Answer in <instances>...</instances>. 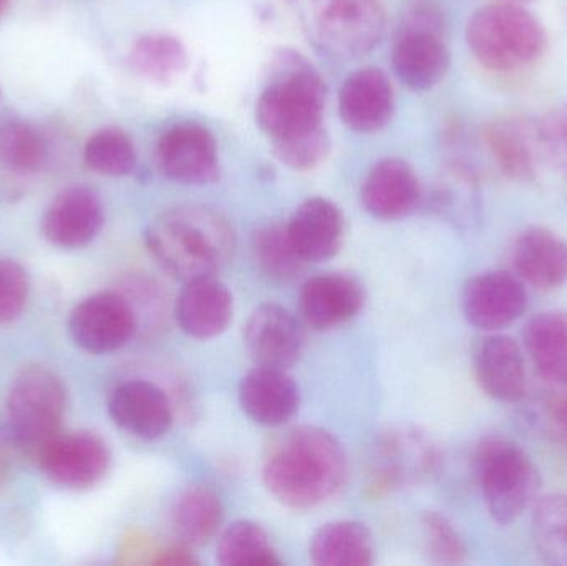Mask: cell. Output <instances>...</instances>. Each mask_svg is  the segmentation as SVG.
<instances>
[{
	"mask_svg": "<svg viewBox=\"0 0 567 566\" xmlns=\"http://www.w3.org/2000/svg\"><path fill=\"white\" fill-rule=\"evenodd\" d=\"M363 301L362 285L352 276L337 272L313 276L300 289V318L309 328L327 331L355 318Z\"/></svg>",
	"mask_w": 567,
	"mask_h": 566,
	"instance_id": "17",
	"label": "cell"
},
{
	"mask_svg": "<svg viewBox=\"0 0 567 566\" xmlns=\"http://www.w3.org/2000/svg\"><path fill=\"white\" fill-rule=\"evenodd\" d=\"M216 560L223 566L281 565L268 534L249 521L235 522L223 532Z\"/></svg>",
	"mask_w": 567,
	"mask_h": 566,
	"instance_id": "32",
	"label": "cell"
},
{
	"mask_svg": "<svg viewBox=\"0 0 567 566\" xmlns=\"http://www.w3.org/2000/svg\"><path fill=\"white\" fill-rule=\"evenodd\" d=\"M276 158L296 172H309L319 166L330 152V136L326 126L309 135L272 145Z\"/></svg>",
	"mask_w": 567,
	"mask_h": 566,
	"instance_id": "36",
	"label": "cell"
},
{
	"mask_svg": "<svg viewBox=\"0 0 567 566\" xmlns=\"http://www.w3.org/2000/svg\"><path fill=\"white\" fill-rule=\"evenodd\" d=\"M473 369L482 391L495 401L516 404L528 394L525 352L509 336L483 338L473 352Z\"/></svg>",
	"mask_w": 567,
	"mask_h": 566,
	"instance_id": "14",
	"label": "cell"
},
{
	"mask_svg": "<svg viewBox=\"0 0 567 566\" xmlns=\"http://www.w3.org/2000/svg\"><path fill=\"white\" fill-rule=\"evenodd\" d=\"M138 328L132 302L120 292L89 296L73 308L69 318L72 341L90 354H109L128 344Z\"/></svg>",
	"mask_w": 567,
	"mask_h": 566,
	"instance_id": "9",
	"label": "cell"
},
{
	"mask_svg": "<svg viewBox=\"0 0 567 566\" xmlns=\"http://www.w3.org/2000/svg\"><path fill=\"white\" fill-rule=\"evenodd\" d=\"M252 251L261 271L275 281H292L306 269L307 263L293 248L286 225L275 223L258 229Z\"/></svg>",
	"mask_w": 567,
	"mask_h": 566,
	"instance_id": "33",
	"label": "cell"
},
{
	"mask_svg": "<svg viewBox=\"0 0 567 566\" xmlns=\"http://www.w3.org/2000/svg\"><path fill=\"white\" fill-rule=\"evenodd\" d=\"M65 388L45 368L23 369L7 395V439L30 461H39L60 434L65 414Z\"/></svg>",
	"mask_w": 567,
	"mask_h": 566,
	"instance_id": "6",
	"label": "cell"
},
{
	"mask_svg": "<svg viewBox=\"0 0 567 566\" xmlns=\"http://www.w3.org/2000/svg\"><path fill=\"white\" fill-rule=\"evenodd\" d=\"M513 272L538 291H555L567 282V241L542 226L519 233L512 248Z\"/></svg>",
	"mask_w": 567,
	"mask_h": 566,
	"instance_id": "19",
	"label": "cell"
},
{
	"mask_svg": "<svg viewBox=\"0 0 567 566\" xmlns=\"http://www.w3.org/2000/svg\"><path fill=\"white\" fill-rule=\"evenodd\" d=\"M156 159L166 178L183 185H209L219 176L215 136L198 123H179L163 133Z\"/></svg>",
	"mask_w": 567,
	"mask_h": 566,
	"instance_id": "12",
	"label": "cell"
},
{
	"mask_svg": "<svg viewBox=\"0 0 567 566\" xmlns=\"http://www.w3.org/2000/svg\"><path fill=\"white\" fill-rule=\"evenodd\" d=\"M225 518L221 497L208 485H192L176 498L172 527L186 547H202L215 538Z\"/></svg>",
	"mask_w": 567,
	"mask_h": 566,
	"instance_id": "27",
	"label": "cell"
},
{
	"mask_svg": "<svg viewBox=\"0 0 567 566\" xmlns=\"http://www.w3.org/2000/svg\"><path fill=\"white\" fill-rule=\"evenodd\" d=\"M155 564L158 565H195L198 564L195 557H193L189 547L186 545H179V547L166 548L165 552L158 555Z\"/></svg>",
	"mask_w": 567,
	"mask_h": 566,
	"instance_id": "40",
	"label": "cell"
},
{
	"mask_svg": "<svg viewBox=\"0 0 567 566\" xmlns=\"http://www.w3.org/2000/svg\"><path fill=\"white\" fill-rule=\"evenodd\" d=\"M392 63L400 82L415 92H426L445 79L450 52L442 33L406 29L393 49Z\"/></svg>",
	"mask_w": 567,
	"mask_h": 566,
	"instance_id": "24",
	"label": "cell"
},
{
	"mask_svg": "<svg viewBox=\"0 0 567 566\" xmlns=\"http://www.w3.org/2000/svg\"><path fill=\"white\" fill-rule=\"evenodd\" d=\"M466 42L483 66L508 73L533 65L543 55L546 33L539 20L518 3H489L470 19Z\"/></svg>",
	"mask_w": 567,
	"mask_h": 566,
	"instance_id": "5",
	"label": "cell"
},
{
	"mask_svg": "<svg viewBox=\"0 0 567 566\" xmlns=\"http://www.w3.org/2000/svg\"><path fill=\"white\" fill-rule=\"evenodd\" d=\"M105 222L102 199L86 186H70L60 192L42 216L43 238L62 249L90 245Z\"/></svg>",
	"mask_w": 567,
	"mask_h": 566,
	"instance_id": "13",
	"label": "cell"
},
{
	"mask_svg": "<svg viewBox=\"0 0 567 566\" xmlns=\"http://www.w3.org/2000/svg\"><path fill=\"white\" fill-rule=\"evenodd\" d=\"M132 66L143 79L155 83L173 82L188 66V52L178 39L172 35L142 37L133 45Z\"/></svg>",
	"mask_w": 567,
	"mask_h": 566,
	"instance_id": "30",
	"label": "cell"
},
{
	"mask_svg": "<svg viewBox=\"0 0 567 566\" xmlns=\"http://www.w3.org/2000/svg\"><path fill=\"white\" fill-rule=\"evenodd\" d=\"M245 341L256 364L287 369L302 354V326L282 306L266 302L249 316Z\"/></svg>",
	"mask_w": 567,
	"mask_h": 566,
	"instance_id": "15",
	"label": "cell"
},
{
	"mask_svg": "<svg viewBox=\"0 0 567 566\" xmlns=\"http://www.w3.org/2000/svg\"><path fill=\"white\" fill-rule=\"evenodd\" d=\"M513 2H525V0H513Z\"/></svg>",
	"mask_w": 567,
	"mask_h": 566,
	"instance_id": "43",
	"label": "cell"
},
{
	"mask_svg": "<svg viewBox=\"0 0 567 566\" xmlns=\"http://www.w3.org/2000/svg\"><path fill=\"white\" fill-rule=\"evenodd\" d=\"M532 535L546 565L567 566V494H549L536 502Z\"/></svg>",
	"mask_w": 567,
	"mask_h": 566,
	"instance_id": "31",
	"label": "cell"
},
{
	"mask_svg": "<svg viewBox=\"0 0 567 566\" xmlns=\"http://www.w3.org/2000/svg\"><path fill=\"white\" fill-rule=\"evenodd\" d=\"M7 475V459L6 454H3L2 449H0V484H2L3 478Z\"/></svg>",
	"mask_w": 567,
	"mask_h": 566,
	"instance_id": "41",
	"label": "cell"
},
{
	"mask_svg": "<svg viewBox=\"0 0 567 566\" xmlns=\"http://www.w3.org/2000/svg\"><path fill=\"white\" fill-rule=\"evenodd\" d=\"M299 388L286 369L258 366L239 385L243 411L266 428H279L292 419L299 409Z\"/></svg>",
	"mask_w": 567,
	"mask_h": 566,
	"instance_id": "22",
	"label": "cell"
},
{
	"mask_svg": "<svg viewBox=\"0 0 567 566\" xmlns=\"http://www.w3.org/2000/svg\"><path fill=\"white\" fill-rule=\"evenodd\" d=\"M310 19L323 49L342 59L372 52L385 33L380 0H310Z\"/></svg>",
	"mask_w": 567,
	"mask_h": 566,
	"instance_id": "7",
	"label": "cell"
},
{
	"mask_svg": "<svg viewBox=\"0 0 567 566\" xmlns=\"http://www.w3.org/2000/svg\"><path fill=\"white\" fill-rule=\"evenodd\" d=\"M360 199L373 218L396 222L419 208L422 188L409 163L383 159L363 179Z\"/></svg>",
	"mask_w": 567,
	"mask_h": 566,
	"instance_id": "18",
	"label": "cell"
},
{
	"mask_svg": "<svg viewBox=\"0 0 567 566\" xmlns=\"http://www.w3.org/2000/svg\"><path fill=\"white\" fill-rule=\"evenodd\" d=\"M339 109L342 122L353 132H379L395 110L389 76L373 66L352 73L340 90Z\"/></svg>",
	"mask_w": 567,
	"mask_h": 566,
	"instance_id": "20",
	"label": "cell"
},
{
	"mask_svg": "<svg viewBox=\"0 0 567 566\" xmlns=\"http://www.w3.org/2000/svg\"><path fill=\"white\" fill-rule=\"evenodd\" d=\"M112 454L100 435L92 432H60L37 464L50 482L70 491H85L99 484L110 469Z\"/></svg>",
	"mask_w": 567,
	"mask_h": 566,
	"instance_id": "10",
	"label": "cell"
},
{
	"mask_svg": "<svg viewBox=\"0 0 567 566\" xmlns=\"http://www.w3.org/2000/svg\"><path fill=\"white\" fill-rule=\"evenodd\" d=\"M442 454L425 432L413 428H392L382 432L370 459L372 488L377 495L420 484L435 475Z\"/></svg>",
	"mask_w": 567,
	"mask_h": 566,
	"instance_id": "8",
	"label": "cell"
},
{
	"mask_svg": "<svg viewBox=\"0 0 567 566\" xmlns=\"http://www.w3.org/2000/svg\"><path fill=\"white\" fill-rule=\"evenodd\" d=\"M145 238L156 263L185 285L215 276L228 265L236 246L228 219L199 205L166 209L150 223Z\"/></svg>",
	"mask_w": 567,
	"mask_h": 566,
	"instance_id": "2",
	"label": "cell"
},
{
	"mask_svg": "<svg viewBox=\"0 0 567 566\" xmlns=\"http://www.w3.org/2000/svg\"><path fill=\"white\" fill-rule=\"evenodd\" d=\"M536 130L542 155L556 172L567 176V103L551 110Z\"/></svg>",
	"mask_w": 567,
	"mask_h": 566,
	"instance_id": "37",
	"label": "cell"
},
{
	"mask_svg": "<svg viewBox=\"0 0 567 566\" xmlns=\"http://www.w3.org/2000/svg\"><path fill=\"white\" fill-rule=\"evenodd\" d=\"M29 291L25 269L12 259H0V325L12 322L22 315Z\"/></svg>",
	"mask_w": 567,
	"mask_h": 566,
	"instance_id": "38",
	"label": "cell"
},
{
	"mask_svg": "<svg viewBox=\"0 0 567 566\" xmlns=\"http://www.w3.org/2000/svg\"><path fill=\"white\" fill-rule=\"evenodd\" d=\"M486 145L502 173L515 182H532L542 155L536 125L525 120L499 119L486 130Z\"/></svg>",
	"mask_w": 567,
	"mask_h": 566,
	"instance_id": "26",
	"label": "cell"
},
{
	"mask_svg": "<svg viewBox=\"0 0 567 566\" xmlns=\"http://www.w3.org/2000/svg\"><path fill=\"white\" fill-rule=\"evenodd\" d=\"M10 0H0V17L6 13V10L9 9Z\"/></svg>",
	"mask_w": 567,
	"mask_h": 566,
	"instance_id": "42",
	"label": "cell"
},
{
	"mask_svg": "<svg viewBox=\"0 0 567 566\" xmlns=\"http://www.w3.org/2000/svg\"><path fill=\"white\" fill-rule=\"evenodd\" d=\"M528 306L526 285L515 272L492 269L466 281L462 311L473 328L499 331L525 315Z\"/></svg>",
	"mask_w": 567,
	"mask_h": 566,
	"instance_id": "11",
	"label": "cell"
},
{
	"mask_svg": "<svg viewBox=\"0 0 567 566\" xmlns=\"http://www.w3.org/2000/svg\"><path fill=\"white\" fill-rule=\"evenodd\" d=\"M423 544L430 560L442 565H460L468 557V548L452 522L439 512H425L420 517Z\"/></svg>",
	"mask_w": 567,
	"mask_h": 566,
	"instance_id": "35",
	"label": "cell"
},
{
	"mask_svg": "<svg viewBox=\"0 0 567 566\" xmlns=\"http://www.w3.org/2000/svg\"><path fill=\"white\" fill-rule=\"evenodd\" d=\"M286 226L293 248L307 265L329 261L342 248L346 223L339 206L330 199H307Z\"/></svg>",
	"mask_w": 567,
	"mask_h": 566,
	"instance_id": "21",
	"label": "cell"
},
{
	"mask_svg": "<svg viewBox=\"0 0 567 566\" xmlns=\"http://www.w3.org/2000/svg\"><path fill=\"white\" fill-rule=\"evenodd\" d=\"M526 354L539 379L548 385L567 384V312L533 316L523 331Z\"/></svg>",
	"mask_w": 567,
	"mask_h": 566,
	"instance_id": "25",
	"label": "cell"
},
{
	"mask_svg": "<svg viewBox=\"0 0 567 566\" xmlns=\"http://www.w3.org/2000/svg\"><path fill=\"white\" fill-rule=\"evenodd\" d=\"M233 311L231 291L212 276L186 282L176 302L175 316L179 328L189 338L212 339L226 331Z\"/></svg>",
	"mask_w": 567,
	"mask_h": 566,
	"instance_id": "23",
	"label": "cell"
},
{
	"mask_svg": "<svg viewBox=\"0 0 567 566\" xmlns=\"http://www.w3.org/2000/svg\"><path fill=\"white\" fill-rule=\"evenodd\" d=\"M47 159L49 146L35 126L23 120L0 122V168L13 175H33Z\"/></svg>",
	"mask_w": 567,
	"mask_h": 566,
	"instance_id": "29",
	"label": "cell"
},
{
	"mask_svg": "<svg viewBox=\"0 0 567 566\" xmlns=\"http://www.w3.org/2000/svg\"><path fill=\"white\" fill-rule=\"evenodd\" d=\"M538 422L556 441L567 447V384H546L545 394L538 402Z\"/></svg>",
	"mask_w": 567,
	"mask_h": 566,
	"instance_id": "39",
	"label": "cell"
},
{
	"mask_svg": "<svg viewBox=\"0 0 567 566\" xmlns=\"http://www.w3.org/2000/svg\"><path fill=\"white\" fill-rule=\"evenodd\" d=\"M373 554L369 528L357 522L323 525L310 541V558L320 566L372 565Z\"/></svg>",
	"mask_w": 567,
	"mask_h": 566,
	"instance_id": "28",
	"label": "cell"
},
{
	"mask_svg": "<svg viewBox=\"0 0 567 566\" xmlns=\"http://www.w3.org/2000/svg\"><path fill=\"white\" fill-rule=\"evenodd\" d=\"M109 414L122 431L142 441L163 438L173 424V409L165 392L140 379L123 382L112 392Z\"/></svg>",
	"mask_w": 567,
	"mask_h": 566,
	"instance_id": "16",
	"label": "cell"
},
{
	"mask_svg": "<svg viewBox=\"0 0 567 566\" xmlns=\"http://www.w3.org/2000/svg\"><path fill=\"white\" fill-rule=\"evenodd\" d=\"M473 474L493 521L512 525L528 511L542 488V474L528 452L499 435L476 444Z\"/></svg>",
	"mask_w": 567,
	"mask_h": 566,
	"instance_id": "4",
	"label": "cell"
},
{
	"mask_svg": "<svg viewBox=\"0 0 567 566\" xmlns=\"http://www.w3.org/2000/svg\"><path fill=\"white\" fill-rule=\"evenodd\" d=\"M326 83L317 70L292 50H281L272 75L256 105V120L275 143L323 128Z\"/></svg>",
	"mask_w": 567,
	"mask_h": 566,
	"instance_id": "3",
	"label": "cell"
},
{
	"mask_svg": "<svg viewBox=\"0 0 567 566\" xmlns=\"http://www.w3.org/2000/svg\"><path fill=\"white\" fill-rule=\"evenodd\" d=\"M268 491L290 508H312L332 498L347 478V455L330 432L292 429L269 449L262 467Z\"/></svg>",
	"mask_w": 567,
	"mask_h": 566,
	"instance_id": "1",
	"label": "cell"
},
{
	"mask_svg": "<svg viewBox=\"0 0 567 566\" xmlns=\"http://www.w3.org/2000/svg\"><path fill=\"white\" fill-rule=\"evenodd\" d=\"M83 159L100 175L126 176L136 168V150L123 130L103 128L90 136Z\"/></svg>",
	"mask_w": 567,
	"mask_h": 566,
	"instance_id": "34",
	"label": "cell"
}]
</instances>
